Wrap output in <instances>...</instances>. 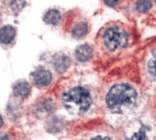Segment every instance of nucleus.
Wrapping results in <instances>:
<instances>
[{"mask_svg":"<svg viewBox=\"0 0 156 140\" xmlns=\"http://www.w3.org/2000/svg\"><path fill=\"white\" fill-rule=\"evenodd\" d=\"M136 96V90L130 85L126 83L117 84L108 90L105 101L110 110L118 112L122 106L134 103Z\"/></svg>","mask_w":156,"mask_h":140,"instance_id":"obj_1","label":"nucleus"},{"mask_svg":"<svg viewBox=\"0 0 156 140\" xmlns=\"http://www.w3.org/2000/svg\"><path fill=\"white\" fill-rule=\"evenodd\" d=\"M65 108L70 112L80 114L88 110L92 103L89 92L82 87H76L62 96Z\"/></svg>","mask_w":156,"mask_h":140,"instance_id":"obj_2","label":"nucleus"},{"mask_svg":"<svg viewBox=\"0 0 156 140\" xmlns=\"http://www.w3.org/2000/svg\"><path fill=\"white\" fill-rule=\"evenodd\" d=\"M104 44L110 51L118 48L125 47L128 42V35L126 32L119 26H113L107 28L103 35Z\"/></svg>","mask_w":156,"mask_h":140,"instance_id":"obj_3","label":"nucleus"},{"mask_svg":"<svg viewBox=\"0 0 156 140\" xmlns=\"http://www.w3.org/2000/svg\"><path fill=\"white\" fill-rule=\"evenodd\" d=\"M32 75L35 84L41 87L48 85L52 80L51 73L49 71L44 69L37 70Z\"/></svg>","mask_w":156,"mask_h":140,"instance_id":"obj_4","label":"nucleus"},{"mask_svg":"<svg viewBox=\"0 0 156 140\" xmlns=\"http://www.w3.org/2000/svg\"><path fill=\"white\" fill-rule=\"evenodd\" d=\"M69 59L65 54L55 55L52 60L53 67L59 73L65 72L69 65Z\"/></svg>","mask_w":156,"mask_h":140,"instance_id":"obj_5","label":"nucleus"},{"mask_svg":"<svg viewBox=\"0 0 156 140\" xmlns=\"http://www.w3.org/2000/svg\"><path fill=\"white\" fill-rule=\"evenodd\" d=\"M93 56V49L87 44H82L77 47L75 50V56L80 62L89 61Z\"/></svg>","mask_w":156,"mask_h":140,"instance_id":"obj_6","label":"nucleus"},{"mask_svg":"<svg viewBox=\"0 0 156 140\" xmlns=\"http://www.w3.org/2000/svg\"><path fill=\"white\" fill-rule=\"evenodd\" d=\"M16 35L15 29L10 25H6L1 28L0 40L3 44L10 43L14 39Z\"/></svg>","mask_w":156,"mask_h":140,"instance_id":"obj_7","label":"nucleus"},{"mask_svg":"<svg viewBox=\"0 0 156 140\" xmlns=\"http://www.w3.org/2000/svg\"><path fill=\"white\" fill-rule=\"evenodd\" d=\"M30 85L26 82H19L14 85L13 88L14 95L21 98L27 97L30 93Z\"/></svg>","mask_w":156,"mask_h":140,"instance_id":"obj_8","label":"nucleus"},{"mask_svg":"<svg viewBox=\"0 0 156 140\" xmlns=\"http://www.w3.org/2000/svg\"><path fill=\"white\" fill-rule=\"evenodd\" d=\"M61 18L60 13L55 9H52L48 11L44 15L43 21L48 24L55 25Z\"/></svg>","mask_w":156,"mask_h":140,"instance_id":"obj_9","label":"nucleus"},{"mask_svg":"<svg viewBox=\"0 0 156 140\" xmlns=\"http://www.w3.org/2000/svg\"><path fill=\"white\" fill-rule=\"evenodd\" d=\"M88 31V27L87 23L80 22L76 24L73 30L72 35L76 38H80L87 34Z\"/></svg>","mask_w":156,"mask_h":140,"instance_id":"obj_10","label":"nucleus"},{"mask_svg":"<svg viewBox=\"0 0 156 140\" xmlns=\"http://www.w3.org/2000/svg\"><path fill=\"white\" fill-rule=\"evenodd\" d=\"M135 5L138 12L140 13H145L152 8V3L150 1H138Z\"/></svg>","mask_w":156,"mask_h":140,"instance_id":"obj_11","label":"nucleus"},{"mask_svg":"<svg viewBox=\"0 0 156 140\" xmlns=\"http://www.w3.org/2000/svg\"><path fill=\"white\" fill-rule=\"evenodd\" d=\"M147 68L151 75L156 76V50L154 51L151 58L148 61Z\"/></svg>","mask_w":156,"mask_h":140,"instance_id":"obj_12","label":"nucleus"},{"mask_svg":"<svg viewBox=\"0 0 156 140\" xmlns=\"http://www.w3.org/2000/svg\"><path fill=\"white\" fill-rule=\"evenodd\" d=\"M128 140H146V134L144 128H141Z\"/></svg>","mask_w":156,"mask_h":140,"instance_id":"obj_13","label":"nucleus"},{"mask_svg":"<svg viewBox=\"0 0 156 140\" xmlns=\"http://www.w3.org/2000/svg\"><path fill=\"white\" fill-rule=\"evenodd\" d=\"M103 1L107 5H108L110 7L114 6L118 4L119 2V1Z\"/></svg>","mask_w":156,"mask_h":140,"instance_id":"obj_14","label":"nucleus"},{"mask_svg":"<svg viewBox=\"0 0 156 140\" xmlns=\"http://www.w3.org/2000/svg\"><path fill=\"white\" fill-rule=\"evenodd\" d=\"M91 140H112L110 138L108 137H104V136H96L93 139H91Z\"/></svg>","mask_w":156,"mask_h":140,"instance_id":"obj_15","label":"nucleus"},{"mask_svg":"<svg viewBox=\"0 0 156 140\" xmlns=\"http://www.w3.org/2000/svg\"><path fill=\"white\" fill-rule=\"evenodd\" d=\"M1 126L2 127V124H3V121H2V116L1 117Z\"/></svg>","mask_w":156,"mask_h":140,"instance_id":"obj_16","label":"nucleus"},{"mask_svg":"<svg viewBox=\"0 0 156 140\" xmlns=\"http://www.w3.org/2000/svg\"><path fill=\"white\" fill-rule=\"evenodd\" d=\"M155 1V2H156V1Z\"/></svg>","mask_w":156,"mask_h":140,"instance_id":"obj_17","label":"nucleus"}]
</instances>
